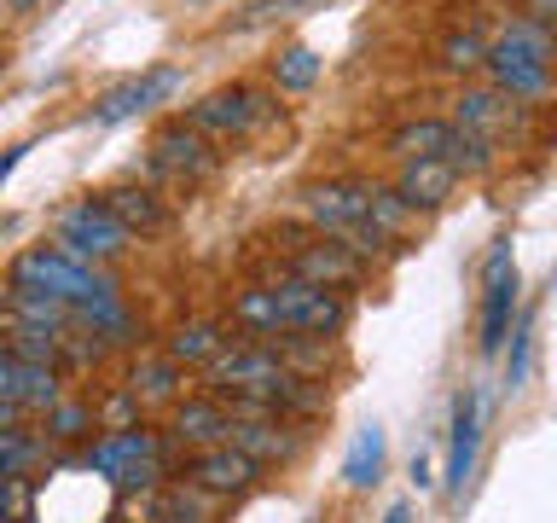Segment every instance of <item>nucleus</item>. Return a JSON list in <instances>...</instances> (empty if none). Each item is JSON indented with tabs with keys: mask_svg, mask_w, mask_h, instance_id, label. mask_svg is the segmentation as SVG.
<instances>
[{
	"mask_svg": "<svg viewBox=\"0 0 557 523\" xmlns=\"http://www.w3.org/2000/svg\"><path fill=\"white\" fill-rule=\"evenodd\" d=\"M7 7H12V12H29V7H35V0H7Z\"/></svg>",
	"mask_w": 557,
	"mask_h": 523,
	"instance_id": "43",
	"label": "nucleus"
},
{
	"mask_svg": "<svg viewBox=\"0 0 557 523\" xmlns=\"http://www.w3.org/2000/svg\"><path fill=\"white\" fill-rule=\"evenodd\" d=\"M522 7H529L534 24H546V29L557 35V0H522Z\"/></svg>",
	"mask_w": 557,
	"mask_h": 523,
	"instance_id": "38",
	"label": "nucleus"
},
{
	"mask_svg": "<svg viewBox=\"0 0 557 523\" xmlns=\"http://www.w3.org/2000/svg\"><path fill=\"white\" fill-rule=\"evenodd\" d=\"M482 413H487L482 390H476V384H465V390L453 396V418H447V471H442V483H447V495H453V500H465L470 477H476Z\"/></svg>",
	"mask_w": 557,
	"mask_h": 523,
	"instance_id": "11",
	"label": "nucleus"
},
{
	"mask_svg": "<svg viewBox=\"0 0 557 523\" xmlns=\"http://www.w3.org/2000/svg\"><path fill=\"white\" fill-rule=\"evenodd\" d=\"M181 366H174L169 355H139L134 366H128V384H122V390H128L139 408H163V401H181Z\"/></svg>",
	"mask_w": 557,
	"mask_h": 523,
	"instance_id": "21",
	"label": "nucleus"
},
{
	"mask_svg": "<svg viewBox=\"0 0 557 523\" xmlns=\"http://www.w3.org/2000/svg\"><path fill=\"white\" fill-rule=\"evenodd\" d=\"M383 460H389V448H383V430L377 425H360L355 442L343 453V483L348 488H372L383 483Z\"/></svg>",
	"mask_w": 557,
	"mask_h": 523,
	"instance_id": "26",
	"label": "nucleus"
},
{
	"mask_svg": "<svg viewBox=\"0 0 557 523\" xmlns=\"http://www.w3.org/2000/svg\"><path fill=\"white\" fill-rule=\"evenodd\" d=\"M174 448H181L174 436H157L146 425L104 430L99 442H87L82 471L111 477L116 488H157V477H169V465H174Z\"/></svg>",
	"mask_w": 557,
	"mask_h": 523,
	"instance_id": "3",
	"label": "nucleus"
},
{
	"mask_svg": "<svg viewBox=\"0 0 557 523\" xmlns=\"http://www.w3.org/2000/svg\"><path fill=\"white\" fill-rule=\"evenodd\" d=\"M459 186V174H453L447 157H407V163L395 169V192L407 198L418 216H430V209L447 204V192Z\"/></svg>",
	"mask_w": 557,
	"mask_h": 523,
	"instance_id": "17",
	"label": "nucleus"
},
{
	"mask_svg": "<svg viewBox=\"0 0 557 523\" xmlns=\"http://www.w3.org/2000/svg\"><path fill=\"white\" fill-rule=\"evenodd\" d=\"M0 320H12V326H41V331H70V326H76V308L59 303V296H41V291H7Z\"/></svg>",
	"mask_w": 557,
	"mask_h": 523,
	"instance_id": "23",
	"label": "nucleus"
},
{
	"mask_svg": "<svg viewBox=\"0 0 557 523\" xmlns=\"http://www.w3.org/2000/svg\"><path fill=\"white\" fill-rule=\"evenodd\" d=\"M453 122H442V117H412V122H400V129L389 134V151L407 163V157H447L453 151Z\"/></svg>",
	"mask_w": 557,
	"mask_h": 523,
	"instance_id": "24",
	"label": "nucleus"
},
{
	"mask_svg": "<svg viewBox=\"0 0 557 523\" xmlns=\"http://www.w3.org/2000/svg\"><path fill=\"white\" fill-rule=\"evenodd\" d=\"M320 52H313V47H285V52H278V59H273V87H278V94H308V87L313 82H320Z\"/></svg>",
	"mask_w": 557,
	"mask_h": 523,
	"instance_id": "30",
	"label": "nucleus"
},
{
	"mask_svg": "<svg viewBox=\"0 0 557 523\" xmlns=\"http://www.w3.org/2000/svg\"><path fill=\"white\" fill-rule=\"evenodd\" d=\"M181 82H186V76H181L174 64H157V70H146V76L111 87V94L94 105V122H128V117H139V111H151V105H163L169 94H181Z\"/></svg>",
	"mask_w": 557,
	"mask_h": 523,
	"instance_id": "15",
	"label": "nucleus"
},
{
	"mask_svg": "<svg viewBox=\"0 0 557 523\" xmlns=\"http://www.w3.org/2000/svg\"><path fill=\"white\" fill-rule=\"evenodd\" d=\"M134 413H139V401H134L128 390H116L111 401H104V425H111V430H128V425H139Z\"/></svg>",
	"mask_w": 557,
	"mask_h": 523,
	"instance_id": "37",
	"label": "nucleus"
},
{
	"mask_svg": "<svg viewBox=\"0 0 557 523\" xmlns=\"http://www.w3.org/2000/svg\"><path fill=\"white\" fill-rule=\"evenodd\" d=\"M94 430V408L87 401H59V408L47 413V436L52 442H76V436Z\"/></svg>",
	"mask_w": 557,
	"mask_h": 523,
	"instance_id": "35",
	"label": "nucleus"
},
{
	"mask_svg": "<svg viewBox=\"0 0 557 523\" xmlns=\"http://www.w3.org/2000/svg\"><path fill=\"white\" fill-rule=\"evenodd\" d=\"M215 169H221L215 139H203L186 117H174L151 134V174H174V181L191 186V181H209Z\"/></svg>",
	"mask_w": 557,
	"mask_h": 523,
	"instance_id": "10",
	"label": "nucleus"
},
{
	"mask_svg": "<svg viewBox=\"0 0 557 523\" xmlns=\"http://www.w3.org/2000/svg\"><path fill=\"white\" fill-rule=\"evenodd\" d=\"M12 291H41V296H59L70 308H87V303H116L122 285L104 262H87L64 244H29L24 256L12 262Z\"/></svg>",
	"mask_w": 557,
	"mask_h": 523,
	"instance_id": "1",
	"label": "nucleus"
},
{
	"mask_svg": "<svg viewBox=\"0 0 557 523\" xmlns=\"http://www.w3.org/2000/svg\"><path fill=\"white\" fill-rule=\"evenodd\" d=\"M268 117H273L268 94H256V87H244V82L215 87V94H203V99L186 111L191 129H198L203 139H215V146H238V139H250Z\"/></svg>",
	"mask_w": 557,
	"mask_h": 523,
	"instance_id": "5",
	"label": "nucleus"
},
{
	"mask_svg": "<svg viewBox=\"0 0 557 523\" xmlns=\"http://www.w3.org/2000/svg\"><path fill=\"white\" fill-rule=\"evenodd\" d=\"M511 122H517V99H505L499 87H465L453 99V129H465V134L499 139V134H511Z\"/></svg>",
	"mask_w": 557,
	"mask_h": 523,
	"instance_id": "19",
	"label": "nucleus"
},
{
	"mask_svg": "<svg viewBox=\"0 0 557 523\" xmlns=\"http://www.w3.org/2000/svg\"><path fill=\"white\" fill-rule=\"evenodd\" d=\"M302 216H308L313 233L343 239L348 227L372 221L366 216V181H313V186H302Z\"/></svg>",
	"mask_w": 557,
	"mask_h": 523,
	"instance_id": "12",
	"label": "nucleus"
},
{
	"mask_svg": "<svg viewBox=\"0 0 557 523\" xmlns=\"http://www.w3.org/2000/svg\"><path fill=\"white\" fill-rule=\"evenodd\" d=\"M0 401H12V408H24V413H52L64 401L59 366H29V361H17L12 349H0Z\"/></svg>",
	"mask_w": 557,
	"mask_h": 523,
	"instance_id": "14",
	"label": "nucleus"
},
{
	"mask_svg": "<svg viewBox=\"0 0 557 523\" xmlns=\"http://www.w3.org/2000/svg\"><path fill=\"white\" fill-rule=\"evenodd\" d=\"M442 64L453 70V76H470V70L487 64V41H482L476 29H453L447 41H442Z\"/></svg>",
	"mask_w": 557,
	"mask_h": 523,
	"instance_id": "32",
	"label": "nucleus"
},
{
	"mask_svg": "<svg viewBox=\"0 0 557 523\" xmlns=\"http://www.w3.org/2000/svg\"><path fill=\"white\" fill-rule=\"evenodd\" d=\"M24 506H29V477H0V518L24 523Z\"/></svg>",
	"mask_w": 557,
	"mask_h": 523,
	"instance_id": "36",
	"label": "nucleus"
},
{
	"mask_svg": "<svg viewBox=\"0 0 557 523\" xmlns=\"http://www.w3.org/2000/svg\"><path fill=\"white\" fill-rule=\"evenodd\" d=\"M52 244H64V251H76L87 262H116L134 244V233L111 216L104 198H76V204L59 209V221H52Z\"/></svg>",
	"mask_w": 557,
	"mask_h": 523,
	"instance_id": "6",
	"label": "nucleus"
},
{
	"mask_svg": "<svg viewBox=\"0 0 557 523\" xmlns=\"http://www.w3.org/2000/svg\"><path fill=\"white\" fill-rule=\"evenodd\" d=\"M233 430V413L215 396H181L174 401V442L181 448H221Z\"/></svg>",
	"mask_w": 557,
	"mask_h": 523,
	"instance_id": "18",
	"label": "nucleus"
},
{
	"mask_svg": "<svg viewBox=\"0 0 557 523\" xmlns=\"http://www.w3.org/2000/svg\"><path fill=\"white\" fill-rule=\"evenodd\" d=\"M412 483H418V488H430V483H435V471H430V453H412Z\"/></svg>",
	"mask_w": 557,
	"mask_h": 523,
	"instance_id": "39",
	"label": "nucleus"
},
{
	"mask_svg": "<svg viewBox=\"0 0 557 523\" xmlns=\"http://www.w3.org/2000/svg\"><path fill=\"white\" fill-rule=\"evenodd\" d=\"M256 477H261V465H256V460H244L233 442L198 448V453H191V465H186V483L209 488V495H250Z\"/></svg>",
	"mask_w": 557,
	"mask_h": 523,
	"instance_id": "16",
	"label": "nucleus"
},
{
	"mask_svg": "<svg viewBox=\"0 0 557 523\" xmlns=\"http://www.w3.org/2000/svg\"><path fill=\"white\" fill-rule=\"evenodd\" d=\"M383 523H412V512H407V506H389V512H383Z\"/></svg>",
	"mask_w": 557,
	"mask_h": 523,
	"instance_id": "42",
	"label": "nucleus"
},
{
	"mask_svg": "<svg viewBox=\"0 0 557 523\" xmlns=\"http://www.w3.org/2000/svg\"><path fill=\"white\" fill-rule=\"evenodd\" d=\"M517 320V262H511V239H494V251L482 262V355H499Z\"/></svg>",
	"mask_w": 557,
	"mask_h": 523,
	"instance_id": "9",
	"label": "nucleus"
},
{
	"mask_svg": "<svg viewBox=\"0 0 557 523\" xmlns=\"http://www.w3.org/2000/svg\"><path fill=\"white\" fill-rule=\"evenodd\" d=\"M290 384V373L273 361L268 343H226L215 361H209V396L215 401H233V396H261V401H278V390ZM278 413V408H273Z\"/></svg>",
	"mask_w": 557,
	"mask_h": 523,
	"instance_id": "4",
	"label": "nucleus"
},
{
	"mask_svg": "<svg viewBox=\"0 0 557 523\" xmlns=\"http://www.w3.org/2000/svg\"><path fill=\"white\" fill-rule=\"evenodd\" d=\"M41 460V436L35 430H0V477H29V465Z\"/></svg>",
	"mask_w": 557,
	"mask_h": 523,
	"instance_id": "31",
	"label": "nucleus"
},
{
	"mask_svg": "<svg viewBox=\"0 0 557 523\" xmlns=\"http://www.w3.org/2000/svg\"><path fill=\"white\" fill-rule=\"evenodd\" d=\"M24 408H12V401H0V430H17V425H24Z\"/></svg>",
	"mask_w": 557,
	"mask_h": 523,
	"instance_id": "40",
	"label": "nucleus"
},
{
	"mask_svg": "<svg viewBox=\"0 0 557 523\" xmlns=\"http://www.w3.org/2000/svg\"><path fill=\"white\" fill-rule=\"evenodd\" d=\"M261 343H268L273 361L296 378H325V366H331V338H313V331H273V338H261Z\"/></svg>",
	"mask_w": 557,
	"mask_h": 523,
	"instance_id": "22",
	"label": "nucleus"
},
{
	"mask_svg": "<svg viewBox=\"0 0 557 523\" xmlns=\"http://www.w3.org/2000/svg\"><path fill=\"white\" fill-rule=\"evenodd\" d=\"M447 163L453 174H487L494 169V139H482V134H453V151H447Z\"/></svg>",
	"mask_w": 557,
	"mask_h": 523,
	"instance_id": "34",
	"label": "nucleus"
},
{
	"mask_svg": "<svg viewBox=\"0 0 557 523\" xmlns=\"http://www.w3.org/2000/svg\"><path fill=\"white\" fill-rule=\"evenodd\" d=\"M552 59H557V35L534 17H511L499 29V41H487V82L505 99H546L552 94Z\"/></svg>",
	"mask_w": 557,
	"mask_h": 523,
	"instance_id": "2",
	"label": "nucleus"
},
{
	"mask_svg": "<svg viewBox=\"0 0 557 523\" xmlns=\"http://www.w3.org/2000/svg\"><path fill=\"white\" fill-rule=\"evenodd\" d=\"M302 436H308V425H290V418H233L226 442L256 465H290L302 453Z\"/></svg>",
	"mask_w": 557,
	"mask_h": 523,
	"instance_id": "13",
	"label": "nucleus"
},
{
	"mask_svg": "<svg viewBox=\"0 0 557 523\" xmlns=\"http://www.w3.org/2000/svg\"><path fill=\"white\" fill-rule=\"evenodd\" d=\"M104 204H111V216L128 227L134 239H146V233H163L169 227V204L157 198L151 186H139V181H128V186H111V192H99Z\"/></svg>",
	"mask_w": 557,
	"mask_h": 523,
	"instance_id": "20",
	"label": "nucleus"
},
{
	"mask_svg": "<svg viewBox=\"0 0 557 523\" xmlns=\"http://www.w3.org/2000/svg\"><path fill=\"white\" fill-rule=\"evenodd\" d=\"M221 349H226V338H221L215 320H181V326L169 331V349H163V355H169L174 366H198V361L209 366Z\"/></svg>",
	"mask_w": 557,
	"mask_h": 523,
	"instance_id": "25",
	"label": "nucleus"
},
{
	"mask_svg": "<svg viewBox=\"0 0 557 523\" xmlns=\"http://www.w3.org/2000/svg\"><path fill=\"white\" fill-rule=\"evenodd\" d=\"M366 216H372L389 239H412L418 227H424V216H418V209L400 198L395 186H383V181H366Z\"/></svg>",
	"mask_w": 557,
	"mask_h": 523,
	"instance_id": "27",
	"label": "nucleus"
},
{
	"mask_svg": "<svg viewBox=\"0 0 557 523\" xmlns=\"http://www.w3.org/2000/svg\"><path fill=\"white\" fill-rule=\"evenodd\" d=\"M529 361H534V320L529 314H517L511 320V361H505V390H522L529 384Z\"/></svg>",
	"mask_w": 557,
	"mask_h": 523,
	"instance_id": "33",
	"label": "nucleus"
},
{
	"mask_svg": "<svg viewBox=\"0 0 557 523\" xmlns=\"http://www.w3.org/2000/svg\"><path fill=\"white\" fill-rule=\"evenodd\" d=\"M233 326L244 331V338H273V331H285V320H278V303H273V285H244L233 296Z\"/></svg>",
	"mask_w": 557,
	"mask_h": 523,
	"instance_id": "28",
	"label": "nucleus"
},
{
	"mask_svg": "<svg viewBox=\"0 0 557 523\" xmlns=\"http://www.w3.org/2000/svg\"><path fill=\"white\" fill-rule=\"evenodd\" d=\"M290 251H285V273L296 279H308V285H325V291H355L360 279H366V262L360 256H348L337 239H325V233H296L290 227Z\"/></svg>",
	"mask_w": 557,
	"mask_h": 523,
	"instance_id": "8",
	"label": "nucleus"
},
{
	"mask_svg": "<svg viewBox=\"0 0 557 523\" xmlns=\"http://www.w3.org/2000/svg\"><path fill=\"white\" fill-rule=\"evenodd\" d=\"M17 157H24V146H12V151H0V186L12 181V169H17Z\"/></svg>",
	"mask_w": 557,
	"mask_h": 523,
	"instance_id": "41",
	"label": "nucleus"
},
{
	"mask_svg": "<svg viewBox=\"0 0 557 523\" xmlns=\"http://www.w3.org/2000/svg\"><path fill=\"white\" fill-rule=\"evenodd\" d=\"M273 285V303H278V320L285 331H313V338H337L348 326V296L343 291H325V285H308L296 273H278L268 279Z\"/></svg>",
	"mask_w": 557,
	"mask_h": 523,
	"instance_id": "7",
	"label": "nucleus"
},
{
	"mask_svg": "<svg viewBox=\"0 0 557 523\" xmlns=\"http://www.w3.org/2000/svg\"><path fill=\"white\" fill-rule=\"evenodd\" d=\"M0 326H7V338H0V349H12L17 361H29V366H59V361H64V331L12 326V320H0Z\"/></svg>",
	"mask_w": 557,
	"mask_h": 523,
	"instance_id": "29",
	"label": "nucleus"
}]
</instances>
